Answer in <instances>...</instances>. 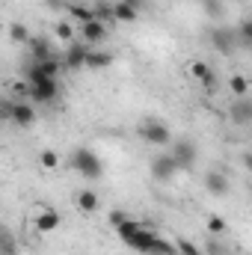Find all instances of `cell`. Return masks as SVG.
<instances>
[{
    "mask_svg": "<svg viewBox=\"0 0 252 255\" xmlns=\"http://www.w3.org/2000/svg\"><path fill=\"white\" fill-rule=\"evenodd\" d=\"M0 253L3 255H15V250H12V241L6 238V232L0 229Z\"/></svg>",
    "mask_w": 252,
    "mask_h": 255,
    "instance_id": "cell-31",
    "label": "cell"
},
{
    "mask_svg": "<svg viewBox=\"0 0 252 255\" xmlns=\"http://www.w3.org/2000/svg\"><path fill=\"white\" fill-rule=\"evenodd\" d=\"M148 255H178L175 253V244H169V241H163V238H151V247H148Z\"/></svg>",
    "mask_w": 252,
    "mask_h": 255,
    "instance_id": "cell-21",
    "label": "cell"
},
{
    "mask_svg": "<svg viewBox=\"0 0 252 255\" xmlns=\"http://www.w3.org/2000/svg\"><path fill=\"white\" fill-rule=\"evenodd\" d=\"M122 3H127V6H130V9H136V12L145 6V0H122Z\"/></svg>",
    "mask_w": 252,
    "mask_h": 255,
    "instance_id": "cell-34",
    "label": "cell"
},
{
    "mask_svg": "<svg viewBox=\"0 0 252 255\" xmlns=\"http://www.w3.org/2000/svg\"><path fill=\"white\" fill-rule=\"evenodd\" d=\"M205 187H208V193H214V196H226L232 184H229V175H223V172L214 169V172L205 175Z\"/></svg>",
    "mask_w": 252,
    "mask_h": 255,
    "instance_id": "cell-12",
    "label": "cell"
},
{
    "mask_svg": "<svg viewBox=\"0 0 252 255\" xmlns=\"http://www.w3.org/2000/svg\"><path fill=\"white\" fill-rule=\"evenodd\" d=\"M235 39H238V45L252 48V21H250V18H244V21L238 24V30H235Z\"/></svg>",
    "mask_w": 252,
    "mask_h": 255,
    "instance_id": "cell-20",
    "label": "cell"
},
{
    "mask_svg": "<svg viewBox=\"0 0 252 255\" xmlns=\"http://www.w3.org/2000/svg\"><path fill=\"white\" fill-rule=\"evenodd\" d=\"M175 253L178 255H202V250H199L193 241H184V238H181V241H175Z\"/></svg>",
    "mask_w": 252,
    "mask_h": 255,
    "instance_id": "cell-28",
    "label": "cell"
},
{
    "mask_svg": "<svg viewBox=\"0 0 252 255\" xmlns=\"http://www.w3.org/2000/svg\"><path fill=\"white\" fill-rule=\"evenodd\" d=\"M208 253H211V255H226V250H223V244L211 241V244H208Z\"/></svg>",
    "mask_w": 252,
    "mask_h": 255,
    "instance_id": "cell-33",
    "label": "cell"
},
{
    "mask_svg": "<svg viewBox=\"0 0 252 255\" xmlns=\"http://www.w3.org/2000/svg\"><path fill=\"white\" fill-rule=\"evenodd\" d=\"M208 12H211V15H217V12H220V6H217V0H208Z\"/></svg>",
    "mask_w": 252,
    "mask_h": 255,
    "instance_id": "cell-35",
    "label": "cell"
},
{
    "mask_svg": "<svg viewBox=\"0 0 252 255\" xmlns=\"http://www.w3.org/2000/svg\"><path fill=\"white\" fill-rule=\"evenodd\" d=\"M139 136H142L145 142H151V145H166V142L172 139L169 125L160 122V119H145V122L139 125Z\"/></svg>",
    "mask_w": 252,
    "mask_h": 255,
    "instance_id": "cell-4",
    "label": "cell"
},
{
    "mask_svg": "<svg viewBox=\"0 0 252 255\" xmlns=\"http://www.w3.org/2000/svg\"><path fill=\"white\" fill-rule=\"evenodd\" d=\"M39 163H42L45 169H57V163H60V154H57L54 148H45V151L39 154Z\"/></svg>",
    "mask_w": 252,
    "mask_h": 255,
    "instance_id": "cell-27",
    "label": "cell"
},
{
    "mask_svg": "<svg viewBox=\"0 0 252 255\" xmlns=\"http://www.w3.org/2000/svg\"><path fill=\"white\" fill-rule=\"evenodd\" d=\"M60 214L54 211V208H42L39 214H36V229L39 232H54V229H60Z\"/></svg>",
    "mask_w": 252,
    "mask_h": 255,
    "instance_id": "cell-11",
    "label": "cell"
},
{
    "mask_svg": "<svg viewBox=\"0 0 252 255\" xmlns=\"http://www.w3.org/2000/svg\"><path fill=\"white\" fill-rule=\"evenodd\" d=\"M9 39L12 42H30L33 36H30V30H27V24H9Z\"/></svg>",
    "mask_w": 252,
    "mask_h": 255,
    "instance_id": "cell-25",
    "label": "cell"
},
{
    "mask_svg": "<svg viewBox=\"0 0 252 255\" xmlns=\"http://www.w3.org/2000/svg\"><path fill=\"white\" fill-rule=\"evenodd\" d=\"M68 12L80 21V24H86V21H92L95 15H92V9L89 6H83V3H68Z\"/></svg>",
    "mask_w": 252,
    "mask_h": 255,
    "instance_id": "cell-23",
    "label": "cell"
},
{
    "mask_svg": "<svg viewBox=\"0 0 252 255\" xmlns=\"http://www.w3.org/2000/svg\"><path fill=\"white\" fill-rule=\"evenodd\" d=\"M60 68H63V63H60L57 57H51V60H42V63H33V71H36V74H42V77H54V80H57Z\"/></svg>",
    "mask_w": 252,
    "mask_h": 255,
    "instance_id": "cell-16",
    "label": "cell"
},
{
    "mask_svg": "<svg viewBox=\"0 0 252 255\" xmlns=\"http://www.w3.org/2000/svg\"><path fill=\"white\" fill-rule=\"evenodd\" d=\"M92 15H95L98 21H104V24H107V18L113 21V3H107V0H98V3L92 6Z\"/></svg>",
    "mask_w": 252,
    "mask_h": 255,
    "instance_id": "cell-24",
    "label": "cell"
},
{
    "mask_svg": "<svg viewBox=\"0 0 252 255\" xmlns=\"http://www.w3.org/2000/svg\"><path fill=\"white\" fill-rule=\"evenodd\" d=\"M30 51H33V63H42V60H51L54 51L45 39H30Z\"/></svg>",
    "mask_w": 252,
    "mask_h": 255,
    "instance_id": "cell-18",
    "label": "cell"
},
{
    "mask_svg": "<svg viewBox=\"0 0 252 255\" xmlns=\"http://www.w3.org/2000/svg\"><path fill=\"white\" fill-rule=\"evenodd\" d=\"M0 116H6L15 128H30L36 122V110L33 104H9V101H0Z\"/></svg>",
    "mask_w": 252,
    "mask_h": 255,
    "instance_id": "cell-3",
    "label": "cell"
},
{
    "mask_svg": "<svg viewBox=\"0 0 252 255\" xmlns=\"http://www.w3.org/2000/svg\"><path fill=\"white\" fill-rule=\"evenodd\" d=\"M57 92H60V83L54 77H42V74H36L30 68V74H27V95H30L33 104H48V101L57 98Z\"/></svg>",
    "mask_w": 252,
    "mask_h": 255,
    "instance_id": "cell-1",
    "label": "cell"
},
{
    "mask_svg": "<svg viewBox=\"0 0 252 255\" xmlns=\"http://www.w3.org/2000/svg\"><path fill=\"white\" fill-rule=\"evenodd\" d=\"M113 65V54L110 51H92L86 54V68H110Z\"/></svg>",
    "mask_w": 252,
    "mask_h": 255,
    "instance_id": "cell-15",
    "label": "cell"
},
{
    "mask_svg": "<svg viewBox=\"0 0 252 255\" xmlns=\"http://www.w3.org/2000/svg\"><path fill=\"white\" fill-rule=\"evenodd\" d=\"M77 208H80L83 214H92V211L98 208V193L95 190H80L77 193Z\"/></svg>",
    "mask_w": 252,
    "mask_h": 255,
    "instance_id": "cell-19",
    "label": "cell"
},
{
    "mask_svg": "<svg viewBox=\"0 0 252 255\" xmlns=\"http://www.w3.org/2000/svg\"><path fill=\"white\" fill-rule=\"evenodd\" d=\"M127 220V214H122V211H110V226L116 229V226H122Z\"/></svg>",
    "mask_w": 252,
    "mask_h": 255,
    "instance_id": "cell-32",
    "label": "cell"
},
{
    "mask_svg": "<svg viewBox=\"0 0 252 255\" xmlns=\"http://www.w3.org/2000/svg\"><path fill=\"white\" fill-rule=\"evenodd\" d=\"M139 229H142V226H139L136 220H130V217H127V220L122 223V226H116V232H119V238H122V241H127L130 235H136Z\"/></svg>",
    "mask_w": 252,
    "mask_h": 255,
    "instance_id": "cell-26",
    "label": "cell"
},
{
    "mask_svg": "<svg viewBox=\"0 0 252 255\" xmlns=\"http://www.w3.org/2000/svg\"><path fill=\"white\" fill-rule=\"evenodd\" d=\"M151 238H154L151 232H145V229H139L136 235H130V238H127L125 244L130 247V250H133V253H142V255H148V247H151Z\"/></svg>",
    "mask_w": 252,
    "mask_h": 255,
    "instance_id": "cell-14",
    "label": "cell"
},
{
    "mask_svg": "<svg viewBox=\"0 0 252 255\" xmlns=\"http://www.w3.org/2000/svg\"><path fill=\"white\" fill-rule=\"evenodd\" d=\"M208 229H211L214 235H223V232L229 229V223H226L223 217H217V214H214V217H208Z\"/></svg>",
    "mask_w": 252,
    "mask_h": 255,
    "instance_id": "cell-29",
    "label": "cell"
},
{
    "mask_svg": "<svg viewBox=\"0 0 252 255\" xmlns=\"http://www.w3.org/2000/svg\"><path fill=\"white\" fill-rule=\"evenodd\" d=\"M71 169L74 172H80L83 178H89V181H95V178H101V172H104V166H101V160H98V154L92 151V148H86V145H80V148H74L71 151Z\"/></svg>",
    "mask_w": 252,
    "mask_h": 255,
    "instance_id": "cell-2",
    "label": "cell"
},
{
    "mask_svg": "<svg viewBox=\"0 0 252 255\" xmlns=\"http://www.w3.org/2000/svg\"><path fill=\"white\" fill-rule=\"evenodd\" d=\"M196 157H199V151H196V145H193L190 139H178V142H175V148H172V160H175L178 169H190V166L196 163Z\"/></svg>",
    "mask_w": 252,
    "mask_h": 255,
    "instance_id": "cell-5",
    "label": "cell"
},
{
    "mask_svg": "<svg viewBox=\"0 0 252 255\" xmlns=\"http://www.w3.org/2000/svg\"><path fill=\"white\" fill-rule=\"evenodd\" d=\"M229 89H232L238 98H247V92H250V80H247L244 74H235V77H229Z\"/></svg>",
    "mask_w": 252,
    "mask_h": 255,
    "instance_id": "cell-22",
    "label": "cell"
},
{
    "mask_svg": "<svg viewBox=\"0 0 252 255\" xmlns=\"http://www.w3.org/2000/svg\"><path fill=\"white\" fill-rule=\"evenodd\" d=\"M80 36H83V42L92 48V45H98V42H104V39H107V24H104V21H98V18H92V21L80 24Z\"/></svg>",
    "mask_w": 252,
    "mask_h": 255,
    "instance_id": "cell-6",
    "label": "cell"
},
{
    "mask_svg": "<svg viewBox=\"0 0 252 255\" xmlns=\"http://www.w3.org/2000/svg\"><path fill=\"white\" fill-rule=\"evenodd\" d=\"M175 172H178V166H175L172 154H157V157L151 160V175H154L157 181H172Z\"/></svg>",
    "mask_w": 252,
    "mask_h": 255,
    "instance_id": "cell-8",
    "label": "cell"
},
{
    "mask_svg": "<svg viewBox=\"0 0 252 255\" xmlns=\"http://www.w3.org/2000/svg\"><path fill=\"white\" fill-rule=\"evenodd\" d=\"M136 18H139V12H136V9H130L127 3H122V0H119V3H113V21H122V24H133Z\"/></svg>",
    "mask_w": 252,
    "mask_h": 255,
    "instance_id": "cell-17",
    "label": "cell"
},
{
    "mask_svg": "<svg viewBox=\"0 0 252 255\" xmlns=\"http://www.w3.org/2000/svg\"><path fill=\"white\" fill-rule=\"evenodd\" d=\"M229 116H232V122H235V125L247 128L252 122V104L247 101V98H238V101L232 104V113H229Z\"/></svg>",
    "mask_w": 252,
    "mask_h": 255,
    "instance_id": "cell-9",
    "label": "cell"
},
{
    "mask_svg": "<svg viewBox=\"0 0 252 255\" xmlns=\"http://www.w3.org/2000/svg\"><path fill=\"white\" fill-rule=\"evenodd\" d=\"M54 33H57L60 39H65V42H68V39L74 36V30H71V24H65V21H60V24L54 27Z\"/></svg>",
    "mask_w": 252,
    "mask_h": 255,
    "instance_id": "cell-30",
    "label": "cell"
},
{
    "mask_svg": "<svg viewBox=\"0 0 252 255\" xmlns=\"http://www.w3.org/2000/svg\"><path fill=\"white\" fill-rule=\"evenodd\" d=\"M211 45L220 51V54H232L238 48V39H235V30L232 27H217L211 33Z\"/></svg>",
    "mask_w": 252,
    "mask_h": 255,
    "instance_id": "cell-7",
    "label": "cell"
},
{
    "mask_svg": "<svg viewBox=\"0 0 252 255\" xmlns=\"http://www.w3.org/2000/svg\"><path fill=\"white\" fill-rule=\"evenodd\" d=\"M190 74L202 83V86H214L217 83V74H214V68L208 63H202V60H196V63H190Z\"/></svg>",
    "mask_w": 252,
    "mask_h": 255,
    "instance_id": "cell-13",
    "label": "cell"
},
{
    "mask_svg": "<svg viewBox=\"0 0 252 255\" xmlns=\"http://www.w3.org/2000/svg\"><path fill=\"white\" fill-rule=\"evenodd\" d=\"M86 54H89V45H86V42L71 45L68 54H65V60H63V65L65 68H83V65H86Z\"/></svg>",
    "mask_w": 252,
    "mask_h": 255,
    "instance_id": "cell-10",
    "label": "cell"
}]
</instances>
